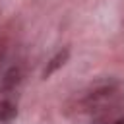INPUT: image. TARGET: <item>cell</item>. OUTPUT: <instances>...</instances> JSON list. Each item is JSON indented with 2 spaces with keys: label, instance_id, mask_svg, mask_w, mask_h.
I'll use <instances>...</instances> for the list:
<instances>
[{
  "label": "cell",
  "instance_id": "cell-1",
  "mask_svg": "<svg viewBox=\"0 0 124 124\" xmlns=\"http://www.w3.org/2000/svg\"><path fill=\"white\" fill-rule=\"evenodd\" d=\"M122 105H124V87L118 81L101 83L93 87L89 93H85V97L81 99V110L93 122L112 118Z\"/></svg>",
  "mask_w": 124,
  "mask_h": 124
},
{
  "label": "cell",
  "instance_id": "cell-2",
  "mask_svg": "<svg viewBox=\"0 0 124 124\" xmlns=\"http://www.w3.org/2000/svg\"><path fill=\"white\" fill-rule=\"evenodd\" d=\"M21 68H17V66H12L4 76H2V91H6V93H10V91H14L19 83H21Z\"/></svg>",
  "mask_w": 124,
  "mask_h": 124
},
{
  "label": "cell",
  "instance_id": "cell-3",
  "mask_svg": "<svg viewBox=\"0 0 124 124\" xmlns=\"http://www.w3.org/2000/svg\"><path fill=\"white\" fill-rule=\"evenodd\" d=\"M68 56H70V50L68 48H62V50H58L50 60H48V64H46V68H45V72H43V76L45 78H48V76H52L58 68H62L64 64H66V60H68Z\"/></svg>",
  "mask_w": 124,
  "mask_h": 124
},
{
  "label": "cell",
  "instance_id": "cell-4",
  "mask_svg": "<svg viewBox=\"0 0 124 124\" xmlns=\"http://www.w3.org/2000/svg\"><path fill=\"white\" fill-rule=\"evenodd\" d=\"M16 116H17V107L10 99H0V122L10 124L16 120Z\"/></svg>",
  "mask_w": 124,
  "mask_h": 124
},
{
  "label": "cell",
  "instance_id": "cell-5",
  "mask_svg": "<svg viewBox=\"0 0 124 124\" xmlns=\"http://www.w3.org/2000/svg\"><path fill=\"white\" fill-rule=\"evenodd\" d=\"M112 124H124V118H118V120H114Z\"/></svg>",
  "mask_w": 124,
  "mask_h": 124
},
{
  "label": "cell",
  "instance_id": "cell-6",
  "mask_svg": "<svg viewBox=\"0 0 124 124\" xmlns=\"http://www.w3.org/2000/svg\"><path fill=\"white\" fill-rule=\"evenodd\" d=\"M0 60H2V52H0Z\"/></svg>",
  "mask_w": 124,
  "mask_h": 124
}]
</instances>
